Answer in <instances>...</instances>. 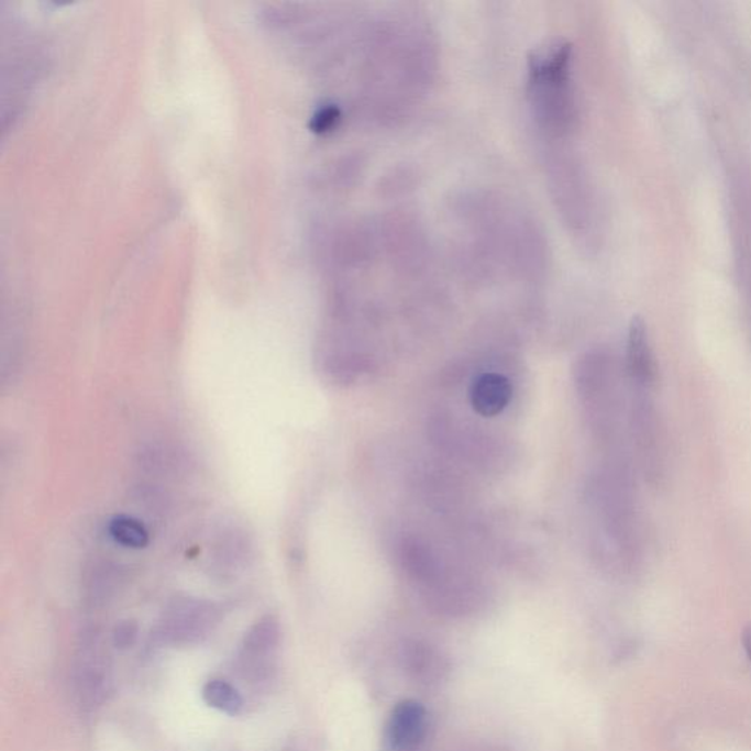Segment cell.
Listing matches in <instances>:
<instances>
[{"label": "cell", "mask_w": 751, "mask_h": 751, "mask_svg": "<svg viewBox=\"0 0 751 751\" xmlns=\"http://www.w3.org/2000/svg\"><path fill=\"white\" fill-rule=\"evenodd\" d=\"M109 534L122 546L142 549L147 546L148 531L139 520L129 516H118L109 522Z\"/></svg>", "instance_id": "cell-11"}, {"label": "cell", "mask_w": 751, "mask_h": 751, "mask_svg": "<svg viewBox=\"0 0 751 751\" xmlns=\"http://www.w3.org/2000/svg\"><path fill=\"white\" fill-rule=\"evenodd\" d=\"M249 542L240 531L223 533L214 548L213 557L221 571H234L243 565L249 555Z\"/></svg>", "instance_id": "cell-8"}, {"label": "cell", "mask_w": 751, "mask_h": 751, "mask_svg": "<svg viewBox=\"0 0 751 751\" xmlns=\"http://www.w3.org/2000/svg\"><path fill=\"white\" fill-rule=\"evenodd\" d=\"M401 662L404 671L416 683L434 685L446 678V658L432 644L426 641H408L402 648Z\"/></svg>", "instance_id": "cell-5"}, {"label": "cell", "mask_w": 751, "mask_h": 751, "mask_svg": "<svg viewBox=\"0 0 751 751\" xmlns=\"http://www.w3.org/2000/svg\"><path fill=\"white\" fill-rule=\"evenodd\" d=\"M121 583L120 568L111 564L95 566L87 582V596L93 605H103L115 595Z\"/></svg>", "instance_id": "cell-10"}, {"label": "cell", "mask_w": 751, "mask_h": 751, "mask_svg": "<svg viewBox=\"0 0 751 751\" xmlns=\"http://www.w3.org/2000/svg\"><path fill=\"white\" fill-rule=\"evenodd\" d=\"M280 640L278 619L267 615L258 619L247 632L241 648V659L250 675L263 676L269 670L266 659L275 652Z\"/></svg>", "instance_id": "cell-4"}, {"label": "cell", "mask_w": 751, "mask_h": 751, "mask_svg": "<svg viewBox=\"0 0 751 751\" xmlns=\"http://www.w3.org/2000/svg\"><path fill=\"white\" fill-rule=\"evenodd\" d=\"M512 386L507 377L498 373H485L473 382L470 388V402L473 410L482 417L500 415L511 402Z\"/></svg>", "instance_id": "cell-6"}, {"label": "cell", "mask_w": 751, "mask_h": 751, "mask_svg": "<svg viewBox=\"0 0 751 751\" xmlns=\"http://www.w3.org/2000/svg\"><path fill=\"white\" fill-rule=\"evenodd\" d=\"M77 694L86 710L98 709L107 702L111 681H109L107 658L100 653L98 634L91 632L82 640L77 667Z\"/></svg>", "instance_id": "cell-2"}, {"label": "cell", "mask_w": 751, "mask_h": 751, "mask_svg": "<svg viewBox=\"0 0 751 751\" xmlns=\"http://www.w3.org/2000/svg\"><path fill=\"white\" fill-rule=\"evenodd\" d=\"M428 731V715L421 703L402 700L394 707L385 731V751H419Z\"/></svg>", "instance_id": "cell-3"}, {"label": "cell", "mask_w": 751, "mask_h": 751, "mask_svg": "<svg viewBox=\"0 0 751 751\" xmlns=\"http://www.w3.org/2000/svg\"><path fill=\"white\" fill-rule=\"evenodd\" d=\"M742 648H744L747 658H749L751 663V626L742 631Z\"/></svg>", "instance_id": "cell-13"}, {"label": "cell", "mask_w": 751, "mask_h": 751, "mask_svg": "<svg viewBox=\"0 0 751 751\" xmlns=\"http://www.w3.org/2000/svg\"><path fill=\"white\" fill-rule=\"evenodd\" d=\"M219 621V609L212 601L178 597L166 609L161 637L170 643H196L208 636Z\"/></svg>", "instance_id": "cell-1"}, {"label": "cell", "mask_w": 751, "mask_h": 751, "mask_svg": "<svg viewBox=\"0 0 751 751\" xmlns=\"http://www.w3.org/2000/svg\"><path fill=\"white\" fill-rule=\"evenodd\" d=\"M201 696H203L206 705L231 716L239 715L244 706L243 697L236 692L234 685L223 680L208 681Z\"/></svg>", "instance_id": "cell-9"}, {"label": "cell", "mask_w": 751, "mask_h": 751, "mask_svg": "<svg viewBox=\"0 0 751 751\" xmlns=\"http://www.w3.org/2000/svg\"><path fill=\"white\" fill-rule=\"evenodd\" d=\"M627 368L636 384L649 386L654 379V360L643 320L632 319L627 342Z\"/></svg>", "instance_id": "cell-7"}, {"label": "cell", "mask_w": 751, "mask_h": 751, "mask_svg": "<svg viewBox=\"0 0 751 751\" xmlns=\"http://www.w3.org/2000/svg\"><path fill=\"white\" fill-rule=\"evenodd\" d=\"M139 637L137 622L125 619L117 623L112 631V643L118 650H129L133 648Z\"/></svg>", "instance_id": "cell-12"}]
</instances>
